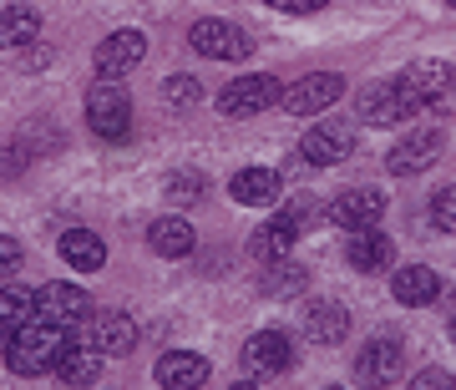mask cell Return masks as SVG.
I'll return each instance as SVG.
<instances>
[{"label":"cell","instance_id":"cell-13","mask_svg":"<svg viewBox=\"0 0 456 390\" xmlns=\"http://www.w3.org/2000/svg\"><path fill=\"white\" fill-rule=\"evenodd\" d=\"M142 56H147V36L142 31H112L97 46V56H92V61H97V71L107 77V82H117V77H127Z\"/></svg>","mask_w":456,"mask_h":390},{"label":"cell","instance_id":"cell-34","mask_svg":"<svg viewBox=\"0 0 456 390\" xmlns=\"http://www.w3.org/2000/svg\"><path fill=\"white\" fill-rule=\"evenodd\" d=\"M274 11H289V16H310V11H325L330 0H269Z\"/></svg>","mask_w":456,"mask_h":390},{"label":"cell","instance_id":"cell-10","mask_svg":"<svg viewBox=\"0 0 456 390\" xmlns=\"http://www.w3.org/2000/svg\"><path fill=\"white\" fill-rule=\"evenodd\" d=\"M395 375H401V340H395V335H380V340H370L360 350V360H355V386L360 390H386Z\"/></svg>","mask_w":456,"mask_h":390},{"label":"cell","instance_id":"cell-32","mask_svg":"<svg viewBox=\"0 0 456 390\" xmlns=\"http://www.w3.org/2000/svg\"><path fill=\"white\" fill-rule=\"evenodd\" d=\"M20 259H26V248H20L11 233H0V274H16Z\"/></svg>","mask_w":456,"mask_h":390},{"label":"cell","instance_id":"cell-35","mask_svg":"<svg viewBox=\"0 0 456 390\" xmlns=\"http://www.w3.org/2000/svg\"><path fill=\"white\" fill-rule=\"evenodd\" d=\"M228 390H259V386H248V380H244V386H228Z\"/></svg>","mask_w":456,"mask_h":390},{"label":"cell","instance_id":"cell-29","mask_svg":"<svg viewBox=\"0 0 456 390\" xmlns=\"http://www.w3.org/2000/svg\"><path fill=\"white\" fill-rule=\"evenodd\" d=\"M203 188H208L203 173H173V178H167V203H198Z\"/></svg>","mask_w":456,"mask_h":390},{"label":"cell","instance_id":"cell-22","mask_svg":"<svg viewBox=\"0 0 456 390\" xmlns=\"http://www.w3.org/2000/svg\"><path fill=\"white\" fill-rule=\"evenodd\" d=\"M56 248H61V259L71 264V269H82V274H92V269L107 264V244H102L92 228H66L61 239H56Z\"/></svg>","mask_w":456,"mask_h":390},{"label":"cell","instance_id":"cell-30","mask_svg":"<svg viewBox=\"0 0 456 390\" xmlns=\"http://www.w3.org/2000/svg\"><path fill=\"white\" fill-rule=\"evenodd\" d=\"M431 223H436L441 233H456V188H441V193L431 198Z\"/></svg>","mask_w":456,"mask_h":390},{"label":"cell","instance_id":"cell-27","mask_svg":"<svg viewBox=\"0 0 456 390\" xmlns=\"http://www.w3.org/2000/svg\"><path fill=\"white\" fill-rule=\"evenodd\" d=\"M36 31H41V16H36L31 5H5V11H0V51L31 46Z\"/></svg>","mask_w":456,"mask_h":390},{"label":"cell","instance_id":"cell-6","mask_svg":"<svg viewBox=\"0 0 456 390\" xmlns=\"http://www.w3.org/2000/svg\"><path fill=\"white\" fill-rule=\"evenodd\" d=\"M340 97H345V77H340V71H310L305 82H294L279 102H284L294 117H320L325 107H335Z\"/></svg>","mask_w":456,"mask_h":390},{"label":"cell","instance_id":"cell-1","mask_svg":"<svg viewBox=\"0 0 456 390\" xmlns=\"http://www.w3.org/2000/svg\"><path fill=\"white\" fill-rule=\"evenodd\" d=\"M66 350V329H51L41 320L20 325L16 335H5V365L16 375H46L56 370V360Z\"/></svg>","mask_w":456,"mask_h":390},{"label":"cell","instance_id":"cell-9","mask_svg":"<svg viewBox=\"0 0 456 390\" xmlns=\"http://www.w3.org/2000/svg\"><path fill=\"white\" fill-rule=\"evenodd\" d=\"M355 152V127L350 122H320V127L305 132V142H299V158L314 167H335L345 163Z\"/></svg>","mask_w":456,"mask_h":390},{"label":"cell","instance_id":"cell-4","mask_svg":"<svg viewBox=\"0 0 456 390\" xmlns=\"http://www.w3.org/2000/svg\"><path fill=\"white\" fill-rule=\"evenodd\" d=\"M86 122H92V132L97 137H107V142H122L127 137V127H132V102H127V92L117 82H92V92H86Z\"/></svg>","mask_w":456,"mask_h":390},{"label":"cell","instance_id":"cell-7","mask_svg":"<svg viewBox=\"0 0 456 390\" xmlns=\"http://www.w3.org/2000/svg\"><path fill=\"white\" fill-rule=\"evenodd\" d=\"M279 97H284V92H279L274 77H259V71H254V77H239V82L224 86L218 112L224 117H259V112H269Z\"/></svg>","mask_w":456,"mask_h":390},{"label":"cell","instance_id":"cell-11","mask_svg":"<svg viewBox=\"0 0 456 390\" xmlns=\"http://www.w3.org/2000/svg\"><path fill=\"white\" fill-rule=\"evenodd\" d=\"M188 41H193V51L208 56V61H244L248 51H254V41H248L239 26H228V20H198Z\"/></svg>","mask_w":456,"mask_h":390},{"label":"cell","instance_id":"cell-21","mask_svg":"<svg viewBox=\"0 0 456 390\" xmlns=\"http://www.w3.org/2000/svg\"><path fill=\"white\" fill-rule=\"evenodd\" d=\"M147 244H152V254L158 259H188L198 244V233L188 218H158V223L147 228Z\"/></svg>","mask_w":456,"mask_h":390},{"label":"cell","instance_id":"cell-12","mask_svg":"<svg viewBox=\"0 0 456 390\" xmlns=\"http://www.w3.org/2000/svg\"><path fill=\"white\" fill-rule=\"evenodd\" d=\"M386 213V193L380 188H345L335 203H330V218L345 228V233H360V228H375Z\"/></svg>","mask_w":456,"mask_h":390},{"label":"cell","instance_id":"cell-20","mask_svg":"<svg viewBox=\"0 0 456 390\" xmlns=\"http://www.w3.org/2000/svg\"><path fill=\"white\" fill-rule=\"evenodd\" d=\"M102 365H107V355H102L97 345H82V340H66L61 360H56V375H61L66 386H97Z\"/></svg>","mask_w":456,"mask_h":390},{"label":"cell","instance_id":"cell-3","mask_svg":"<svg viewBox=\"0 0 456 390\" xmlns=\"http://www.w3.org/2000/svg\"><path fill=\"white\" fill-rule=\"evenodd\" d=\"M406 86L416 92L421 112H436V117H456V66L452 61H436V56H421L411 61L406 71Z\"/></svg>","mask_w":456,"mask_h":390},{"label":"cell","instance_id":"cell-31","mask_svg":"<svg viewBox=\"0 0 456 390\" xmlns=\"http://www.w3.org/2000/svg\"><path fill=\"white\" fill-rule=\"evenodd\" d=\"M167 102H173V107H193L198 97H203V92H198V77H167Z\"/></svg>","mask_w":456,"mask_h":390},{"label":"cell","instance_id":"cell-18","mask_svg":"<svg viewBox=\"0 0 456 390\" xmlns=\"http://www.w3.org/2000/svg\"><path fill=\"white\" fill-rule=\"evenodd\" d=\"M289 365V340L279 335V329H264V335H254V340L244 345V370L259 380V375H279Z\"/></svg>","mask_w":456,"mask_h":390},{"label":"cell","instance_id":"cell-23","mask_svg":"<svg viewBox=\"0 0 456 390\" xmlns=\"http://www.w3.org/2000/svg\"><path fill=\"white\" fill-rule=\"evenodd\" d=\"M92 345H97L102 355H127L132 345H137V325H132L122 309H107V314H97V325H92Z\"/></svg>","mask_w":456,"mask_h":390},{"label":"cell","instance_id":"cell-15","mask_svg":"<svg viewBox=\"0 0 456 390\" xmlns=\"http://www.w3.org/2000/svg\"><path fill=\"white\" fill-rule=\"evenodd\" d=\"M152 375H158L163 390H198L208 380V360L198 355V350H167V355L152 365Z\"/></svg>","mask_w":456,"mask_h":390},{"label":"cell","instance_id":"cell-2","mask_svg":"<svg viewBox=\"0 0 456 390\" xmlns=\"http://www.w3.org/2000/svg\"><path fill=\"white\" fill-rule=\"evenodd\" d=\"M355 107H360V122H370V127H395V122H411V117L421 112V102H416V92L406 86V77L360 86Z\"/></svg>","mask_w":456,"mask_h":390},{"label":"cell","instance_id":"cell-28","mask_svg":"<svg viewBox=\"0 0 456 390\" xmlns=\"http://www.w3.org/2000/svg\"><path fill=\"white\" fill-rule=\"evenodd\" d=\"M279 213H284V218L294 223V233H305V228H320V223L330 218V208H325V203H320L314 193H299V198H289V203H284Z\"/></svg>","mask_w":456,"mask_h":390},{"label":"cell","instance_id":"cell-8","mask_svg":"<svg viewBox=\"0 0 456 390\" xmlns=\"http://www.w3.org/2000/svg\"><path fill=\"white\" fill-rule=\"evenodd\" d=\"M441 147H446V132L441 127H416L411 137H401V142L391 147L386 167H391L395 178H416L421 167H431L441 158Z\"/></svg>","mask_w":456,"mask_h":390},{"label":"cell","instance_id":"cell-38","mask_svg":"<svg viewBox=\"0 0 456 390\" xmlns=\"http://www.w3.org/2000/svg\"><path fill=\"white\" fill-rule=\"evenodd\" d=\"M452 5H456V0H452Z\"/></svg>","mask_w":456,"mask_h":390},{"label":"cell","instance_id":"cell-33","mask_svg":"<svg viewBox=\"0 0 456 390\" xmlns=\"http://www.w3.org/2000/svg\"><path fill=\"white\" fill-rule=\"evenodd\" d=\"M411 390H456V380L446 370H436V365H431V370H421L416 380H411Z\"/></svg>","mask_w":456,"mask_h":390},{"label":"cell","instance_id":"cell-37","mask_svg":"<svg viewBox=\"0 0 456 390\" xmlns=\"http://www.w3.org/2000/svg\"><path fill=\"white\" fill-rule=\"evenodd\" d=\"M330 390H340V386H330Z\"/></svg>","mask_w":456,"mask_h":390},{"label":"cell","instance_id":"cell-19","mask_svg":"<svg viewBox=\"0 0 456 390\" xmlns=\"http://www.w3.org/2000/svg\"><path fill=\"white\" fill-rule=\"evenodd\" d=\"M279 173L274 167H244V173H233V183H228V193H233V203H248V208H269V203H279Z\"/></svg>","mask_w":456,"mask_h":390},{"label":"cell","instance_id":"cell-5","mask_svg":"<svg viewBox=\"0 0 456 390\" xmlns=\"http://www.w3.org/2000/svg\"><path fill=\"white\" fill-rule=\"evenodd\" d=\"M92 314V299H86L82 284H46L36 289V320L51 329H77Z\"/></svg>","mask_w":456,"mask_h":390},{"label":"cell","instance_id":"cell-24","mask_svg":"<svg viewBox=\"0 0 456 390\" xmlns=\"http://www.w3.org/2000/svg\"><path fill=\"white\" fill-rule=\"evenodd\" d=\"M294 239H299V233H294V223L284 218V213H279V218H269V223L254 228V239H248V254H254V259H264V264H279L284 254H289Z\"/></svg>","mask_w":456,"mask_h":390},{"label":"cell","instance_id":"cell-14","mask_svg":"<svg viewBox=\"0 0 456 390\" xmlns=\"http://www.w3.org/2000/svg\"><path fill=\"white\" fill-rule=\"evenodd\" d=\"M350 335V309L340 299H310L305 309V340L310 345H340Z\"/></svg>","mask_w":456,"mask_h":390},{"label":"cell","instance_id":"cell-36","mask_svg":"<svg viewBox=\"0 0 456 390\" xmlns=\"http://www.w3.org/2000/svg\"><path fill=\"white\" fill-rule=\"evenodd\" d=\"M452 345H456V314H452Z\"/></svg>","mask_w":456,"mask_h":390},{"label":"cell","instance_id":"cell-17","mask_svg":"<svg viewBox=\"0 0 456 390\" xmlns=\"http://www.w3.org/2000/svg\"><path fill=\"white\" fill-rule=\"evenodd\" d=\"M391 254H395V244L380 228H360V233H350V244H345V259H350V269H360V274L391 269Z\"/></svg>","mask_w":456,"mask_h":390},{"label":"cell","instance_id":"cell-16","mask_svg":"<svg viewBox=\"0 0 456 390\" xmlns=\"http://www.w3.org/2000/svg\"><path fill=\"white\" fill-rule=\"evenodd\" d=\"M391 294L406 309H426V305H436L441 299V274L436 269H426V264H406V269H395Z\"/></svg>","mask_w":456,"mask_h":390},{"label":"cell","instance_id":"cell-25","mask_svg":"<svg viewBox=\"0 0 456 390\" xmlns=\"http://www.w3.org/2000/svg\"><path fill=\"white\" fill-rule=\"evenodd\" d=\"M305 284H310V269H305V264L279 259V264H269V269H264L259 294H264V299H294V294H305Z\"/></svg>","mask_w":456,"mask_h":390},{"label":"cell","instance_id":"cell-26","mask_svg":"<svg viewBox=\"0 0 456 390\" xmlns=\"http://www.w3.org/2000/svg\"><path fill=\"white\" fill-rule=\"evenodd\" d=\"M36 320V289L26 284H5L0 289V335H16L20 325Z\"/></svg>","mask_w":456,"mask_h":390}]
</instances>
